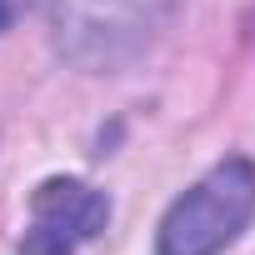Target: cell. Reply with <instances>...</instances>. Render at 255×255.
Instances as JSON below:
<instances>
[{
	"label": "cell",
	"instance_id": "cell-3",
	"mask_svg": "<svg viewBox=\"0 0 255 255\" xmlns=\"http://www.w3.org/2000/svg\"><path fill=\"white\" fill-rule=\"evenodd\" d=\"M110 225V200L90 180L50 175L30 190V220L20 235V255H80Z\"/></svg>",
	"mask_w": 255,
	"mask_h": 255
},
{
	"label": "cell",
	"instance_id": "cell-1",
	"mask_svg": "<svg viewBox=\"0 0 255 255\" xmlns=\"http://www.w3.org/2000/svg\"><path fill=\"white\" fill-rule=\"evenodd\" d=\"M255 220V160L225 155L185 195L170 200L155 230V255H225Z\"/></svg>",
	"mask_w": 255,
	"mask_h": 255
},
{
	"label": "cell",
	"instance_id": "cell-4",
	"mask_svg": "<svg viewBox=\"0 0 255 255\" xmlns=\"http://www.w3.org/2000/svg\"><path fill=\"white\" fill-rule=\"evenodd\" d=\"M25 10H30V0H0V30H10Z\"/></svg>",
	"mask_w": 255,
	"mask_h": 255
},
{
	"label": "cell",
	"instance_id": "cell-2",
	"mask_svg": "<svg viewBox=\"0 0 255 255\" xmlns=\"http://www.w3.org/2000/svg\"><path fill=\"white\" fill-rule=\"evenodd\" d=\"M175 10L180 0H55V40L85 70H125L165 35Z\"/></svg>",
	"mask_w": 255,
	"mask_h": 255
}]
</instances>
